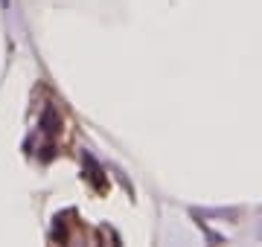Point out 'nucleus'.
Returning <instances> with one entry per match:
<instances>
[{"label": "nucleus", "mask_w": 262, "mask_h": 247, "mask_svg": "<svg viewBox=\"0 0 262 247\" xmlns=\"http://www.w3.org/2000/svg\"><path fill=\"white\" fill-rule=\"evenodd\" d=\"M38 125L44 128V134H47V137H56V134H58V125H61V119H58V111H56V108H44V114H41Z\"/></svg>", "instance_id": "obj_1"}]
</instances>
